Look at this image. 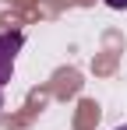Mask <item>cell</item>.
<instances>
[{"label": "cell", "instance_id": "obj_2", "mask_svg": "<svg viewBox=\"0 0 127 130\" xmlns=\"http://www.w3.org/2000/svg\"><path fill=\"white\" fill-rule=\"evenodd\" d=\"M106 7H113V11H127V0H103Z\"/></svg>", "mask_w": 127, "mask_h": 130}, {"label": "cell", "instance_id": "obj_3", "mask_svg": "<svg viewBox=\"0 0 127 130\" xmlns=\"http://www.w3.org/2000/svg\"><path fill=\"white\" fill-rule=\"evenodd\" d=\"M113 130H127V123H120V127H113Z\"/></svg>", "mask_w": 127, "mask_h": 130}, {"label": "cell", "instance_id": "obj_4", "mask_svg": "<svg viewBox=\"0 0 127 130\" xmlns=\"http://www.w3.org/2000/svg\"><path fill=\"white\" fill-rule=\"evenodd\" d=\"M0 106H4V95H0Z\"/></svg>", "mask_w": 127, "mask_h": 130}, {"label": "cell", "instance_id": "obj_1", "mask_svg": "<svg viewBox=\"0 0 127 130\" xmlns=\"http://www.w3.org/2000/svg\"><path fill=\"white\" fill-rule=\"evenodd\" d=\"M21 42H25L21 32H4L0 35V88L7 85L11 74H14V60H18V53H21Z\"/></svg>", "mask_w": 127, "mask_h": 130}]
</instances>
